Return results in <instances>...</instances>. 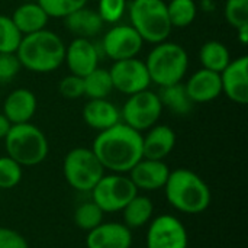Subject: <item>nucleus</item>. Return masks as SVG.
Wrapping results in <instances>:
<instances>
[{"label": "nucleus", "instance_id": "obj_1", "mask_svg": "<svg viewBox=\"0 0 248 248\" xmlns=\"http://www.w3.org/2000/svg\"><path fill=\"white\" fill-rule=\"evenodd\" d=\"M92 150L105 170L128 174L142 158V134L119 122L99 132L92 144Z\"/></svg>", "mask_w": 248, "mask_h": 248}, {"label": "nucleus", "instance_id": "obj_2", "mask_svg": "<svg viewBox=\"0 0 248 248\" xmlns=\"http://www.w3.org/2000/svg\"><path fill=\"white\" fill-rule=\"evenodd\" d=\"M20 65L38 74H48L64 64L65 44L60 35L46 28L25 35L16 51Z\"/></svg>", "mask_w": 248, "mask_h": 248}, {"label": "nucleus", "instance_id": "obj_3", "mask_svg": "<svg viewBox=\"0 0 248 248\" xmlns=\"http://www.w3.org/2000/svg\"><path fill=\"white\" fill-rule=\"evenodd\" d=\"M163 189L171 208L182 214H202L212 202V193L206 182L189 169L182 167L170 171Z\"/></svg>", "mask_w": 248, "mask_h": 248}, {"label": "nucleus", "instance_id": "obj_4", "mask_svg": "<svg viewBox=\"0 0 248 248\" xmlns=\"http://www.w3.org/2000/svg\"><path fill=\"white\" fill-rule=\"evenodd\" d=\"M144 62L151 83H155L158 87H164L183 80L189 68V55L182 45L163 41L154 45Z\"/></svg>", "mask_w": 248, "mask_h": 248}, {"label": "nucleus", "instance_id": "obj_5", "mask_svg": "<svg viewBox=\"0 0 248 248\" xmlns=\"http://www.w3.org/2000/svg\"><path fill=\"white\" fill-rule=\"evenodd\" d=\"M3 141L6 155L13 158L22 167H35L41 164L49 153L45 134L31 122L12 125Z\"/></svg>", "mask_w": 248, "mask_h": 248}, {"label": "nucleus", "instance_id": "obj_6", "mask_svg": "<svg viewBox=\"0 0 248 248\" xmlns=\"http://www.w3.org/2000/svg\"><path fill=\"white\" fill-rule=\"evenodd\" d=\"M128 12L131 26L138 32L144 42L155 45L167 41L173 26L164 0H132Z\"/></svg>", "mask_w": 248, "mask_h": 248}, {"label": "nucleus", "instance_id": "obj_7", "mask_svg": "<svg viewBox=\"0 0 248 248\" xmlns=\"http://www.w3.org/2000/svg\"><path fill=\"white\" fill-rule=\"evenodd\" d=\"M105 169L92 148L76 147L67 153L62 163L64 179L77 192H89L103 177Z\"/></svg>", "mask_w": 248, "mask_h": 248}, {"label": "nucleus", "instance_id": "obj_8", "mask_svg": "<svg viewBox=\"0 0 248 248\" xmlns=\"http://www.w3.org/2000/svg\"><path fill=\"white\" fill-rule=\"evenodd\" d=\"M137 193L140 192L126 174L109 173L103 174L90 190V199L105 214H115L121 212Z\"/></svg>", "mask_w": 248, "mask_h": 248}, {"label": "nucleus", "instance_id": "obj_9", "mask_svg": "<svg viewBox=\"0 0 248 248\" xmlns=\"http://www.w3.org/2000/svg\"><path fill=\"white\" fill-rule=\"evenodd\" d=\"M161 112L163 105L158 94L147 89L128 96L121 109V122L142 134L158 122Z\"/></svg>", "mask_w": 248, "mask_h": 248}, {"label": "nucleus", "instance_id": "obj_10", "mask_svg": "<svg viewBox=\"0 0 248 248\" xmlns=\"http://www.w3.org/2000/svg\"><path fill=\"white\" fill-rule=\"evenodd\" d=\"M109 74L113 90H118L126 96L147 90L151 84L145 62L137 57L113 61L112 67L109 68Z\"/></svg>", "mask_w": 248, "mask_h": 248}, {"label": "nucleus", "instance_id": "obj_11", "mask_svg": "<svg viewBox=\"0 0 248 248\" xmlns=\"http://www.w3.org/2000/svg\"><path fill=\"white\" fill-rule=\"evenodd\" d=\"M147 248H187L189 234L185 224L173 215H158L150 221Z\"/></svg>", "mask_w": 248, "mask_h": 248}, {"label": "nucleus", "instance_id": "obj_12", "mask_svg": "<svg viewBox=\"0 0 248 248\" xmlns=\"http://www.w3.org/2000/svg\"><path fill=\"white\" fill-rule=\"evenodd\" d=\"M144 46L142 38L131 25L112 26L102 39V48L112 61L137 57Z\"/></svg>", "mask_w": 248, "mask_h": 248}, {"label": "nucleus", "instance_id": "obj_13", "mask_svg": "<svg viewBox=\"0 0 248 248\" xmlns=\"http://www.w3.org/2000/svg\"><path fill=\"white\" fill-rule=\"evenodd\" d=\"M222 93L237 105L248 102V57L243 55L231 62L219 73Z\"/></svg>", "mask_w": 248, "mask_h": 248}, {"label": "nucleus", "instance_id": "obj_14", "mask_svg": "<svg viewBox=\"0 0 248 248\" xmlns=\"http://www.w3.org/2000/svg\"><path fill=\"white\" fill-rule=\"evenodd\" d=\"M64 62L67 64L70 74L86 77L99 64V52L96 45L87 38H74L65 45Z\"/></svg>", "mask_w": 248, "mask_h": 248}, {"label": "nucleus", "instance_id": "obj_15", "mask_svg": "<svg viewBox=\"0 0 248 248\" xmlns=\"http://www.w3.org/2000/svg\"><path fill=\"white\" fill-rule=\"evenodd\" d=\"M169 166L161 160H150V158H141L128 173V177L137 187V190H145L153 192L163 189L169 174H170Z\"/></svg>", "mask_w": 248, "mask_h": 248}, {"label": "nucleus", "instance_id": "obj_16", "mask_svg": "<svg viewBox=\"0 0 248 248\" xmlns=\"http://www.w3.org/2000/svg\"><path fill=\"white\" fill-rule=\"evenodd\" d=\"M87 248H131L132 231L122 222H102L87 232Z\"/></svg>", "mask_w": 248, "mask_h": 248}, {"label": "nucleus", "instance_id": "obj_17", "mask_svg": "<svg viewBox=\"0 0 248 248\" xmlns=\"http://www.w3.org/2000/svg\"><path fill=\"white\" fill-rule=\"evenodd\" d=\"M185 89L193 103H209L222 94L221 76L219 73L201 68L189 77Z\"/></svg>", "mask_w": 248, "mask_h": 248}, {"label": "nucleus", "instance_id": "obj_18", "mask_svg": "<svg viewBox=\"0 0 248 248\" xmlns=\"http://www.w3.org/2000/svg\"><path fill=\"white\" fill-rule=\"evenodd\" d=\"M38 108V100L33 92L29 89L12 90L3 103V115L10 121L12 125L31 122Z\"/></svg>", "mask_w": 248, "mask_h": 248}, {"label": "nucleus", "instance_id": "obj_19", "mask_svg": "<svg viewBox=\"0 0 248 248\" xmlns=\"http://www.w3.org/2000/svg\"><path fill=\"white\" fill-rule=\"evenodd\" d=\"M176 132L169 125H154L142 135V157L150 160H161L174 150Z\"/></svg>", "mask_w": 248, "mask_h": 248}, {"label": "nucleus", "instance_id": "obj_20", "mask_svg": "<svg viewBox=\"0 0 248 248\" xmlns=\"http://www.w3.org/2000/svg\"><path fill=\"white\" fill-rule=\"evenodd\" d=\"M83 121L92 129L102 132L121 122V110L108 99H89L83 108Z\"/></svg>", "mask_w": 248, "mask_h": 248}, {"label": "nucleus", "instance_id": "obj_21", "mask_svg": "<svg viewBox=\"0 0 248 248\" xmlns=\"http://www.w3.org/2000/svg\"><path fill=\"white\" fill-rule=\"evenodd\" d=\"M10 17L23 36L45 29L49 20V16L38 1H28L17 6Z\"/></svg>", "mask_w": 248, "mask_h": 248}, {"label": "nucleus", "instance_id": "obj_22", "mask_svg": "<svg viewBox=\"0 0 248 248\" xmlns=\"http://www.w3.org/2000/svg\"><path fill=\"white\" fill-rule=\"evenodd\" d=\"M64 20H65V28L73 35H76V38H87V39L96 36L103 29L105 25L97 10L86 6L73 12L71 15L64 17Z\"/></svg>", "mask_w": 248, "mask_h": 248}, {"label": "nucleus", "instance_id": "obj_23", "mask_svg": "<svg viewBox=\"0 0 248 248\" xmlns=\"http://www.w3.org/2000/svg\"><path fill=\"white\" fill-rule=\"evenodd\" d=\"M124 218V225L128 227L131 231L140 230L147 225L154 217V203L153 201L145 196L137 193L121 211Z\"/></svg>", "mask_w": 248, "mask_h": 248}, {"label": "nucleus", "instance_id": "obj_24", "mask_svg": "<svg viewBox=\"0 0 248 248\" xmlns=\"http://www.w3.org/2000/svg\"><path fill=\"white\" fill-rule=\"evenodd\" d=\"M160 97V102L163 108L166 106L170 112L176 115H187L193 109V102L187 96V92L185 89V84L176 83L170 86L160 87V93H157Z\"/></svg>", "mask_w": 248, "mask_h": 248}, {"label": "nucleus", "instance_id": "obj_25", "mask_svg": "<svg viewBox=\"0 0 248 248\" xmlns=\"http://www.w3.org/2000/svg\"><path fill=\"white\" fill-rule=\"evenodd\" d=\"M199 61L202 68L221 73L231 62V54L225 44L219 41H208L199 51Z\"/></svg>", "mask_w": 248, "mask_h": 248}, {"label": "nucleus", "instance_id": "obj_26", "mask_svg": "<svg viewBox=\"0 0 248 248\" xmlns=\"http://www.w3.org/2000/svg\"><path fill=\"white\" fill-rule=\"evenodd\" d=\"M84 81V96L89 99H108V96L113 90L112 78L109 70L106 68H94L86 77Z\"/></svg>", "mask_w": 248, "mask_h": 248}, {"label": "nucleus", "instance_id": "obj_27", "mask_svg": "<svg viewBox=\"0 0 248 248\" xmlns=\"http://www.w3.org/2000/svg\"><path fill=\"white\" fill-rule=\"evenodd\" d=\"M167 13L173 28H187L193 23L198 15L195 0H170L167 3Z\"/></svg>", "mask_w": 248, "mask_h": 248}, {"label": "nucleus", "instance_id": "obj_28", "mask_svg": "<svg viewBox=\"0 0 248 248\" xmlns=\"http://www.w3.org/2000/svg\"><path fill=\"white\" fill-rule=\"evenodd\" d=\"M105 212L90 199L78 205L74 211V222L81 231H92L103 222Z\"/></svg>", "mask_w": 248, "mask_h": 248}, {"label": "nucleus", "instance_id": "obj_29", "mask_svg": "<svg viewBox=\"0 0 248 248\" xmlns=\"http://www.w3.org/2000/svg\"><path fill=\"white\" fill-rule=\"evenodd\" d=\"M23 35L10 16L0 15V52H16Z\"/></svg>", "mask_w": 248, "mask_h": 248}, {"label": "nucleus", "instance_id": "obj_30", "mask_svg": "<svg viewBox=\"0 0 248 248\" xmlns=\"http://www.w3.org/2000/svg\"><path fill=\"white\" fill-rule=\"evenodd\" d=\"M23 176V167L9 155L0 157V189L9 190L16 187Z\"/></svg>", "mask_w": 248, "mask_h": 248}, {"label": "nucleus", "instance_id": "obj_31", "mask_svg": "<svg viewBox=\"0 0 248 248\" xmlns=\"http://www.w3.org/2000/svg\"><path fill=\"white\" fill-rule=\"evenodd\" d=\"M38 3L49 17L64 19L86 6L87 0H38Z\"/></svg>", "mask_w": 248, "mask_h": 248}, {"label": "nucleus", "instance_id": "obj_32", "mask_svg": "<svg viewBox=\"0 0 248 248\" xmlns=\"http://www.w3.org/2000/svg\"><path fill=\"white\" fill-rule=\"evenodd\" d=\"M224 16L234 29L248 25V0H227Z\"/></svg>", "mask_w": 248, "mask_h": 248}, {"label": "nucleus", "instance_id": "obj_33", "mask_svg": "<svg viewBox=\"0 0 248 248\" xmlns=\"http://www.w3.org/2000/svg\"><path fill=\"white\" fill-rule=\"evenodd\" d=\"M126 7V0H99L97 13L105 23H118L124 17Z\"/></svg>", "mask_w": 248, "mask_h": 248}, {"label": "nucleus", "instance_id": "obj_34", "mask_svg": "<svg viewBox=\"0 0 248 248\" xmlns=\"http://www.w3.org/2000/svg\"><path fill=\"white\" fill-rule=\"evenodd\" d=\"M58 92L65 99H78L84 96V81L83 77L68 74L61 78L58 84Z\"/></svg>", "mask_w": 248, "mask_h": 248}, {"label": "nucleus", "instance_id": "obj_35", "mask_svg": "<svg viewBox=\"0 0 248 248\" xmlns=\"http://www.w3.org/2000/svg\"><path fill=\"white\" fill-rule=\"evenodd\" d=\"M22 65L16 52H0V81H10L17 76Z\"/></svg>", "mask_w": 248, "mask_h": 248}, {"label": "nucleus", "instance_id": "obj_36", "mask_svg": "<svg viewBox=\"0 0 248 248\" xmlns=\"http://www.w3.org/2000/svg\"><path fill=\"white\" fill-rule=\"evenodd\" d=\"M0 248H29L28 240L12 228H0Z\"/></svg>", "mask_w": 248, "mask_h": 248}, {"label": "nucleus", "instance_id": "obj_37", "mask_svg": "<svg viewBox=\"0 0 248 248\" xmlns=\"http://www.w3.org/2000/svg\"><path fill=\"white\" fill-rule=\"evenodd\" d=\"M10 128H12L10 121L3 113H0V140H4L6 138V135L9 134Z\"/></svg>", "mask_w": 248, "mask_h": 248}, {"label": "nucleus", "instance_id": "obj_38", "mask_svg": "<svg viewBox=\"0 0 248 248\" xmlns=\"http://www.w3.org/2000/svg\"><path fill=\"white\" fill-rule=\"evenodd\" d=\"M237 31V36H238V41H240V44L241 45H247L248 42V25L246 26H241V28H238V29H235Z\"/></svg>", "mask_w": 248, "mask_h": 248}]
</instances>
